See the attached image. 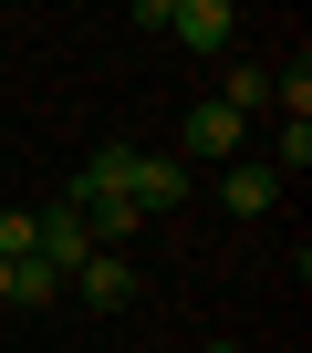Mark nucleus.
Masks as SVG:
<instances>
[{"instance_id": "nucleus-1", "label": "nucleus", "mask_w": 312, "mask_h": 353, "mask_svg": "<svg viewBox=\"0 0 312 353\" xmlns=\"http://www.w3.org/2000/svg\"><path fill=\"white\" fill-rule=\"evenodd\" d=\"M188 188H198V176H188L177 156H146V145H135V166H125V208H135V219H156V208H177Z\"/></svg>"}, {"instance_id": "nucleus-2", "label": "nucleus", "mask_w": 312, "mask_h": 353, "mask_svg": "<svg viewBox=\"0 0 312 353\" xmlns=\"http://www.w3.org/2000/svg\"><path fill=\"white\" fill-rule=\"evenodd\" d=\"M167 42H188V52H229V42H240V11H229V0H177V11H167Z\"/></svg>"}, {"instance_id": "nucleus-3", "label": "nucleus", "mask_w": 312, "mask_h": 353, "mask_svg": "<svg viewBox=\"0 0 312 353\" xmlns=\"http://www.w3.org/2000/svg\"><path fill=\"white\" fill-rule=\"evenodd\" d=\"M63 291H73V301H94V312H125V301H135V260H125V250H94Z\"/></svg>"}, {"instance_id": "nucleus-4", "label": "nucleus", "mask_w": 312, "mask_h": 353, "mask_svg": "<svg viewBox=\"0 0 312 353\" xmlns=\"http://www.w3.org/2000/svg\"><path fill=\"white\" fill-rule=\"evenodd\" d=\"M219 208H229V219H260V208H281V176H271V166H229V176H219Z\"/></svg>"}, {"instance_id": "nucleus-5", "label": "nucleus", "mask_w": 312, "mask_h": 353, "mask_svg": "<svg viewBox=\"0 0 312 353\" xmlns=\"http://www.w3.org/2000/svg\"><path fill=\"white\" fill-rule=\"evenodd\" d=\"M0 301H11V312H42V301H63V281L42 260H0Z\"/></svg>"}, {"instance_id": "nucleus-6", "label": "nucleus", "mask_w": 312, "mask_h": 353, "mask_svg": "<svg viewBox=\"0 0 312 353\" xmlns=\"http://www.w3.org/2000/svg\"><path fill=\"white\" fill-rule=\"evenodd\" d=\"M219 104H229V114L250 125V114L271 104V73H260V63H229V83H219Z\"/></svg>"}, {"instance_id": "nucleus-7", "label": "nucleus", "mask_w": 312, "mask_h": 353, "mask_svg": "<svg viewBox=\"0 0 312 353\" xmlns=\"http://www.w3.org/2000/svg\"><path fill=\"white\" fill-rule=\"evenodd\" d=\"M312 166V125H281V145H271V176H302Z\"/></svg>"}, {"instance_id": "nucleus-8", "label": "nucleus", "mask_w": 312, "mask_h": 353, "mask_svg": "<svg viewBox=\"0 0 312 353\" xmlns=\"http://www.w3.org/2000/svg\"><path fill=\"white\" fill-rule=\"evenodd\" d=\"M0 260H32V208H0Z\"/></svg>"}, {"instance_id": "nucleus-9", "label": "nucleus", "mask_w": 312, "mask_h": 353, "mask_svg": "<svg viewBox=\"0 0 312 353\" xmlns=\"http://www.w3.org/2000/svg\"><path fill=\"white\" fill-rule=\"evenodd\" d=\"M208 353H229V343H208Z\"/></svg>"}]
</instances>
